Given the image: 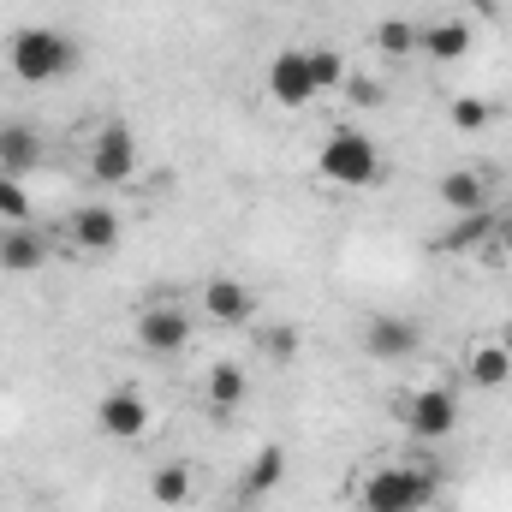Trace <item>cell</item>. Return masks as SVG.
Here are the masks:
<instances>
[{
  "mask_svg": "<svg viewBox=\"0 0 512 512\" xmlns=\"http://www.w3.org/2000/svg\"><path fill=\"white\" fill-rule=\"evenodd\" d=\"M507 382H512V346L507 340L471 346V387H507Z\"/></svg>",
  "mask_w": 512,
  "mask_h": 512,
  "instance_id": "19",
  "label": "cell"
},
{
  "mask_svg": "<svg viewBox=\"0 0 512 512\" xmlns=\"http://www.w3.org/2000/svg\"><path fill=\"white\" fill-rule=\"evenodd\" d=\"M316 173H322L328 185H340V191H370V185L382 179V149H376L370 131L340 126L322 149H316Z\"/></svg>",
  "mask_w": 512,
  "mask_h": 512,
  "instance_id": "3",
  "label": "cell"
},
{
  "mask_svg": "<svg viewBox=\"0 0 512 512\" xmlns=\"http://www.w3.org/2000/svg\"><path fill=\"white\" fill-rule=\"evenodd\" d=\"M42 155H48V143H42V131L36 126H0V173H6V179L36 173Z\"/></svg>",
  "mask_w": 512,
  "mask_h": 512,
  "instance_id": "13",
  "label": "cell"
},
{
  "mask_svg": "<svg viewBox=\"0 0 512 512\" xmlns=\"http://www.w3.org/2000/svg\"><path fill=\"white\" fill-rule=\"evenodd\" d=\"M96 423L114 441H137V435H149V399L137 387H108L102 405H96Z\"/></svg>",
  "mask_w": 512,
  "mask_h": 512,
  "instance_id": "11",
  "label": "cell"
},
{
  "mask_svg": "<svg viewBox=\"0 0 512 512\" xmlns=\"http://www.w3.org/2000/svg\"><path fill=\"white\" fill-rule=\"evenodd\" d=\"M417 54H429L435 66H459V60L471 54V24H465V18H435V24H423Z\"/></svg>",
  "mask_w": 512,
  "mask_h": 512,
  "instance_id": "14",
  "label": "cell"
},
{
  "mask_svg": "<svg viewBox=\"0 0 512 512\" xmlns=\"http://www.w3.org/2000/svg\"><path fill=\"white\" fill-rule=\"evenodd\" d=\"M262 346H268V358H274V364H286V358L298 352V334H292V328H268V334H262Z\"/></svg>",
  "mask_w": 512,
  "mask_h": 512,
  "instance_id": "25",
  "label": "cell"
},
{
  "mask_svg": "<svg viewBox=\"0 0 512 512\" xmlns=\"http://www.w3.org/2000/svg\"><path fill=\"white\" fill-rule=\"evenodd\" d=\"M399 423L411 441H447L459 429V399L453 387H417V393H399Z\"/></svg>",
  "mask_w": 512,
  "mask_h": 512,
  "instance_id": "4",
  "label": "cell"
},
{
  "mask_svg": "<svg viewBox=\"0 0 512 512\" xmlns=\"http://www.w3.org/2000/svg\"><path fill=\"white\" fill-rule=\"evenodd\" d=\"M191 495H197V477H191V465H179V459H167V465H155L149 471V501L167 512L191 507Z\"/></svg>",
  "mask_w": 512,
  "mask_h": 512,
  "instance_id": "17",
  "label": "cell"
},
{
  "mask_svg": "<svg viewBox=\"0 0 512 512\" xmlns=\"http://www.w3.org/2000/svg\"><path fill=\"white\" fill-rule=\"evenodd\" d=\"M0 221H6V227H24V221H30V191H24V179H6V173H0Z\"/></svg>",
  "mask_w": 512,
  "mask_h": 512,
  "instance_id": "23",
  "label": "cell"
},
{
  "mask_svg": "<svg viewBox=\"0 0 512 512\" xmlns=\"http://www.w3.org/2000/svg\"><path fill=\"white\" fill-rule=\"evenodd\" d=\"M84 60V48L66 36V30H48V24H24L6 36V72L18 84H54V78H72Z\"/></svg>",
  "mask_w": 512,
  "mask_h": 512,
  "instance_id": "1",
  "label": "cell"
},
{
  "mask_svg": "<svg viewBox=\"0 0 512 512\" xmlns=\"http://www.w3.org/2000/svg\"><path fill=\"white\" fill-rule=\"evenodd\" d=\"M262 84H268V102H280V108H310L322 96L316 78H310V54L304 48H280L268 60V72H262Z\"/></svg>",
  "mask_w": 512,
  "mask_h": 512,
  "instance_id": "6",
  "label": "cell"
},
{
  "mask_svg": "<svg viewBox=\"0 0 512 512\" xmlns=\"http://www.w3.org/2000/svg\"><path fill=\"white\" fill-rule=\"evenodd\" d=\"M90 173H96L102 185H126L131 173H137V137H131V126L108 120V126L96 131V143H90Z\"/></svg>",
  "mask_w": 512,
  "mask_h": 512,
  "instance_id": "8",
  "label": "cell"
},
{
  "mask_svg": "<svg viewBox=\"0 0 512 512\" xmlns=\"http://www.w3.org/2000/svg\"><path fill=\"white\" fill-rule=\"evenodd\" d=\"M42 262H48V239L30 233V221L24 227H0V268L6 274H36Z\"/></svg>",
  "mask_w": 512,
  "mask_h": 512,
  "instance_id": "16",
  "label": "cell"
},
{
  "mask_svg": "<svg viewBox=\"0 0 512 512\" xmlns=\"http://www.w3.org/2000/svg\"><path fill=\"white\" fill-rule=\"evenodd\" d=\"M340 90H346L358 108H376V102H382V84H376V78H358V72H346V84H340Z\"/></svg>",
  "mask_w": 512,
  "mask_h": 512,
  "instance_id": "24",
  "label": "cell"
},
{
  "mask_svg": "<svg viewBox=\"0 0 512 512\" xmlns=\"http://www.w3.org/2000/svg\"><path fill=\"white\" fill-rule=\"evenodd\" d=\"M435 197H441L447 215H483V209H489V179L471 173V167H453V173H441Z\"/></svg>",
  "mask_w": 512,
  "mask_h": 512,
  "instance_id": "12",
  "label": "cell"
},
{
  "mask_svg": "<svg viewBox=\"0 0 512 512\" xmlns=\"http://www.w3.org/2000/svg\"><path fill=\"white\" fill-rule=\"evenodd\" d=\"M197 298H203V316L221 322V328H245V322L256 316V292L239 280V274H209Z\"/></svg>",
  "mask_w": 512,
  "mask_h": 512,
  "instance_id": "9",
  "label": "cell"
},
{
  "mask_svg": "<svg viewBox=\"0 0 512 512\" xmlns=\"http://www.w3.org/2000/svg\"><path fill=\"white\" fill-rule=\"evenodd\" d=\"M495 251H501V262L512 256V215H501V221H495Z\"/></svg>",
  "mask_w": 512,
  "mask_h": 512,
  "instance_id": "26",
  "label": "cell"
},
{
  "mask_svg": "<svg viewBox=\"0 0 512 512\" xmlns=\"http://www.w3.org/2000/svg\"><path fill=\"white\" fill-rule=\"evenodd\" d=\"M66 239H72V251H84V256H108L126 239V227H120V215L108 203H84V209H72Z\"/></svg>",
  "mask_w": 512,
  "mask_h": 512,
  "instance_id": "10",
  "label": "cell"
},
{
  "mask_svg": "<svg viewBox=\"0 0 512 512\" xmlns=\"http://www.w3.org/2000/svg\"><path fill=\"white\" fill-rule=\"evenodd\" d=\"M304 54H310V78H316V90H340V84H346L352 66H346L340 48H304Z\"/></svg>",
  "mask_w": 512,
  "mask_h": 512,
  "instance_id": "22",
  "label": "cell"
},
{
  "mask_svg": "<svg viewBox=\"0 0 512 512\" xmlns=\"http://www.w3.org/2000/svg\"><path fill=\"white\" fill-rule=\"evenodd\" d=\"M137 346L149 352V358H179L185 346H191V310L185 304H143L137 310Z\"/></svg>",
  "mask_w": 512,
  "mask_h": 512,
  "instance_id": "5",
  "label": "cell"
},
{
  "mask_svg": "<svg viewBox=\"0 0 512 512\" xmlns=\"http://www.w3.org/2000/svg\"><path fill=\"white\" fill-rule=\"evenodd\" d=\"M280 477H286V447H274V441H268V447H256L251 471L239 477V501L256 507L262 495H274V483H280Z\"/></svg>",
  "mask_w": 512,
  "mask_h": 512,
  "instance_id": "18",
  "label": "cell"
},
{
  "mask_svg": "<svg viewBox=\"0 0 512 512\" xmlns=\"http://www.w3.org/2000/svg\"><path fill=\"white\" fill-rule=\"evenodd\" d=\"M447 120H453V131H489L495 120H501V108H495V102H483V96H453Z\"/></svg>",
  "mask_w": 512,
  "mask_h": 512,
  "instance_id": "21",
  "label": "cell"
},
{
  "mask_svg": "<svg viewBox=\"0 0 512 512\" xmlns=\"http://www.w3.org/2000/svg\"><path fill=\"white\" fill-rule=\"evenodd\" d=\"M417 42H423V24L417 18H382L376 24V54L382 60H411Z\"/></svg>",
  "mask_w": 512,
  "mask_h": 512,
  "instance_id": "20",
  "label": "cell"
},
{
  "mask_svg": "<svg viewBox=\"0 0 512 512\" xmlns=\"http://www.w3.org/2000/svg\"><path fill=\"white\" fill-rule=\"evenodd\" d=\"M245 393H251V376H245L239 364H209V376H203V405H209L215 417H233V411L245 405Z\"/></svg>",
  "mask_w": 512,
  "mask_h": 512,
  "instance_id": "15",
  "label": "cell"
},
{
  "mask_svg": "<svg viewBox=\"0 0 512 512\" xmlns=\"http://www.w3.org/2000/svg\"><path fill=\"white\" fill-rule=\"evenodd\" d=\"M417 346H423V322H417V316L382 310V316L364 322V352H370L376 364H399V358H411Z\"/></svg>",
  "mask_w": 512,
  "mask_h": 512,
  "instance_id": "7",
  "label": "cell"
},
{
  "mask_svg": "<svg viewBox=\"0 0 512 512\" xmlns=\"http://www.w3.org/2000/svg\"><path fill=\"white\" fill-rule=\"evenodd\" d=\"M441 489V471L423 465V459H393L376 465L364 483H358V507L364 512H423Z\"/></svg>",
  "mask_w": 512,
  "mask_h": 512,
  "instance_id": "2",
  "label": "cell"
}]
</instances>
